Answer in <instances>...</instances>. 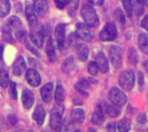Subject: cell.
Wrapping results in <instances>:
<instances>
[{
    "label": "cell",
    "mask_w": 148,
    "mask_h": 132,
    "mask_svg": "<svg viewBox=\"0 0 148 132\" xmlns=\"http://www.w3.org/2000/svg\"><path fill=\"white\" fill-rule=\"evenodd\" d=\"M81 15L86 24L90 27H96L99 24V16L95 9L91 5H85L81 10Z\"/></svg>",
    "instance_id": "6da1fadb"
},
{
    "label": "cell",
    "mask_w": 148,
    "mask_h": 132,
    "mask_svg": "<svg viewBox=\"0 0 148 132\" xmlns=\"http://www.w3.org/2000/svg\"><path fill=\"white\" fill-rule=\"evenodd\" d=\"M64 112V107L62 103H58L54 105L51 111L50 126L52 129H58L62 122L63 115Z\"/></svg>",
    "instance_id": "7a4b0ae2"
},
{
    "label": "cell",
    "mask_w": 148,
    "mask_h": 132,
    "mask_svg": "<svg viewBox=\"0 0 148 132\" xmlns=\"http://www.w3.org/2000/svg\"><path fill=\"white\" fill-rule=\"evenodd\" d=\"M119 85L123 89H125L126 90H132L134 86V84H135V74H134V72L131 70L125 71L119 76Z\"/></svg>",
    "instance_id": "3957f363"
},
{
    "label": "cell",
    "mask_w": 148,
    "mask_h": 132,
    "mask_svg": "<svg viewBox=\"0 0 148 132\" xmlns=\"http://www.w3.org/2000/svg\"><path fill=\"white\" fill-rule=\"evenodd\" d=\"M106 106H107V103H106L105 101H100L97 103L96 110L91 117V121L93 124L100 125L104 122Z\"/></svg>",
    "instance_id": "277c9868"
},
{
    "label": "cell",
    "mask_w": 148,
    "mask_h": 132,
    "mask_svg": "<svg viewBox=\"0 0 148 132\" xmlns=\"http://www.w3.org/2000/svg\"><path fill=\"white\" fill-rule=\"evenodd\" d=\"M108 97H109L110 101L113 104L119 106V107L125 105L126 103V101H127V97H126L125 94L118 88L111 89V90L109 91Z\"/></svg>",
    "instance_id": "5b68a950"
},
{
    "label": "cell",
    "mask_w": 148,
    "mask_h": 132,
    "mask_svg": "<svg viewBox=\"0 0 148 132\" xmlns=\"http://www.w3.org/2000/svg\"><path fill=\"white\" fill-rule=\"evenodd\" d=\"M117 37V28L113 24H107L104 26L99 33V38L101 41L109 42L112 41Z\"/></svg>",
    "instance_id": "8992f818"
},
{
    "label": "cell",
    "mask_w": 148,
    "mask_h": 132,
    "mask_svg": "<svg viewBox=\"0 0 148 132\" xmlns=\"http://www.w3.org/2000/svg\"><path fill=\"white\" fill-rule=\"evenodd\" d=\"M109 58L114 68L118 69L122 63V50L120 47L112 45L109 50Z\"/></svg>",
    "instance_id": "52a82bcc"
},
{
    "label": "cell",
    "mask_w": 148,
    "mask_h": 132,
    "mask_svg": "<svg viewBox=\"0 0 148 132\" xmlns=\"http://www.w3.org/2000/svg\"><path fill=\"white\" fill-rule=\"evenodd\" d=\"M90 26H88L86 24H83V23H79L76 25V36L86 41V42H90L92 39V31L89 28Z\"/></svg>",
    "instance_id": "ba28073f"
},
{
    "label": "cell",
    "mask_w": 148,
    "mask_h": 132,
    "mask_svg": "<svg viewBox=\"0 0 148 132\" xmlns=\"http://www.w3.org/2000/svg\"><path fill=\"white\" fill-rule=\"evenodd\" d=\"M30 37L33 44L38 47L41 48L44 44L45 41V31L44 28H36L33 29L30 33Z\"/></svg>",
    "instance_id": "9c48e42d"
},
{
    "label": "cell",
    "mask_w": 148,
    "mask_h": 132,
    "mask_svg": "<svg viewBox=\"0 0 148 132\" xmlns=\"http://www.w3.org/2000/svg\"><path fill=\"white\" fill-rule=\"evenodd\" d=\"M64 35H65V25L64 24H57L55 28V37L58 50H63L64 46Z\"/></svg>",
    "instance_id": "30bf717a"
},
{
    "label": "cell",
    "mask_w": 148,
    "mask_h": 132,
    "mask_svg": "<svg viewBox=\"0 0 148 132\" xmlns=\"http://www.w3.org/2000/svg\"><path fill=\"white\" fill-rule=\"evenodd\" d=\"M26 80L28 84L32 87H38L41 84L40 75L34 69H30L26 71Z\"/></svg>",
    "instance_id": "8fae6325"
},
{
    "label": "cell",
    "mask_w": 148,
    "mask_h": 132,
    "mask_svg": "<svg viewBox=\"0 0 148 132\" xmlns=\"http://www.w3.org/2000/svg\"><path fill=\"white\" fill-rule=\"evenodd\" d=\"M32 7L38 16L44 17L47 13L49 9L48 1L47 0H34Z\"/></svg>",
    "instance_id": "7c38bea8"
},
{
    "label": "cell",
    "mask_w": 148,
    "mask_h": 132,
    "mask_svg": "<svg viewBox=\"0 0 148 132\" xmlns=\"http://www.w3.org/2000/svg\"><path fill=\"white\" fill-rule=\"evenodd\" d=\"M26 69V63L23 56H18L12 65V73L14 76L20 77Z\"/></svg>",
    "instance_id": "4fadbf2b"
},
{
    "label": "cell",
    "mask_w": 148,
    "mask_h": 132,
    "mask_svg": "<svg viewBox=\"0 0 148 132\" xmlns=\"http://www.w3.org/2000/svg\"><path fill=\"white\" fill-rule=\"evenodd\" d=\"M95 62L99 67V70L102 73H106L109 70V63L106 55L103 52H99L95 57Z\"/></svg>",
    "instance_id": "5bb4252c"
},
{
    "label": "cell",
    "mask_w": 148,
    "mask_h": 132,
    "mask_svg": "<svg viewBox=\"0 0 148 132\" xmlns=\"http://www.w3.org/2000/svg\"><path fill=\"white\" fill-rule=\"evenodd\" d=\"M40 95L45 103H50L53 97V84L51 83L45 84L40 90Z\"/></svg>",
    "instance_id": "9a60e30c"
},
{
    "label": "cell",
    "mask_w": 148,
    "mask_h": 132,
    "mask_svg": "<svg viewBox=\"0 0 148 132\" xmlns=\"http://www.w3.org/2000/svg\"><path fill=\"white\" fill-rule=\"evenodd\" d=\"M22 103L24 108L26 110H30L34 103V95L32 90H25L22 93Z\"/></svg>",
    "instance_id": "2e32d148"
},
{
    "label": "cell",
    "mask_w": 148,
    "mask_h": 132,
    "mask_svg": "<svg viewBox=\"0 0 148 132\" xmlns=\"http://www.w3.org/2000/svg\"><path fill=\"white\" fill-rule=\"evenodd\" d=\"M32 117H33L34 121L38 125H42L45 122V108L42 105H38L36 107V109L34 110Z\"/></svg>",
    "instance_id": "e0dca14e"
},
{
    "label": "cell",
    "mask_w": 148,
    "mask_h": 132,
    "mask_svg": "<svg viewBox=\"0 0 148 132\" xmlns=\"http://www.w3.org/2000/svg\"><path fill=\"white\" fill-rule=\"evenodd\" d=\"M46 54L50 62L54 63L57 60L56 50H55V44L51 37H50L46 44Z\"/></svg>",
    "instance_id": "ac0fdd59"
},
{
    "label": "cell",
    "mask_w": 148,
    "mask_h": 132,
    "mask_svg": "<svg viewBox=\"0 0 148 132\" xmlns=\"http://www.w3.org/2000/svg\"><path fill=\"white\" fill-rule=\"evenodd\" d=\"M25 15H26V18H27L29 24L31 26L36 25L37 21H38L37 17H36L35 11H34L33 7L30 4H26V5H25Z\"/></svg>",
    "instance_id": "d6986e66"
},
{
    "label": "cell",
    "mask_w": 148,
    "mask_h": 132,
    "mask_svg": "<svg viewBox=\"0 0 148 132\" xmlns=\"http://www.w3.org/2000/svg\"><path fill=\"white\" fill-rule=\"evenodd\" d=\"M77 54L79 59L82 62H86L89 56V49L85 44H79L77 45Z\"/></svg>",
    "instance_id": "ffe728a7"
},
{
    "label": "cell",
    "mask_w": 148,
    "mask_h": 132,
    "mask_svg": "<svg viewBox=\"0 0 148 132\" xmlns=\"http://www.w3.org/2000/svg\"><path fill=\"white\" fill-rule=\"evenodd\" d=\"M138 44L141 51L148 54V34L141 33L138 37Z\"/></svg>",
    "instance_id": "44dd1931"
},
{
    "label": "cell",
    "mask_w": 148,
    "mask_h": 132,
    "mask_svg": "<svg viewBox=\"0 0 148 132\" xmlns=\"http://www.w3.org/2000/svg\"><path fill=\"white\" fill-rule=\"evenodd\" d=\"M62 71L65 73H71L75 68V62L73 56H68L62 63Z\"/></svg>",
    "instance_id": "7402d4cb"
},
{
    "label": "cell",
    "mask_w": 148,
    "mask_h": 132,
    "mask_svg": "<svg viewBox=\"0 0 148 132\" xmlns=\"http://www.w3.org/2000/svg\"><path fill=\"white\" fill-rule=\"evenodd\" d=\"M132 12L137 16H140L144 12V1L143 0H131Z\"/></svg>",
    "instance_id": "603a6c76"
},
{
    "label": "cell",
    "mask_w": 148,
    "mask_h": 132,
    "mask_svg": "<svg viewBox=\"0 0 148 132\" xmlns=\"http://www.w3.org/2000/svg\"><path fill=\"white\" fill-rule=\"evenodd\" d=\"M71 120L77 122H83L86 117L85 111L82 109H75L73 110L71 113Z\"/></svg>",
    "instance_id": "cb8c5ba5"
},
{
    "label": "cell",
    "mask_w": 148,
    "mask_h": 132,
    "mask_svg": "<svg viewBox=\"0 0 148 132\" xmlns=\"http://www.w3.org/2000/svg\"><path fill=\"white\" fill-rule=\"evenodd\" d=\"M120 112H121V110L119 108V106H117L115 104H108L107 103V106H106V114H107L110 117H117L120 115Z\"/></svg>",
    "instance_id": "d4e9b609"
},
{
    "label": "cell",
    "mask_w": 148,
    "mask_h": 132,
    "mask_svg": "<svg viewBox=\"0 0 148 132\" xmlns=\"http://www.w3.org/2000/svg\"><path fill=\"white\" fill-rule=\"evenodd\" d=\"M11 11L9 0H0V18L6 17Z\"/></svg>",
    "instance_id": "484cf974"
},
{
    "label": "cell",
    "mask_w": 148,
    "mask_h": 132,
    "mask_svg": "<svg viewBox=\"0 0 148 132\" xmlns=\"http://www.w3.org/2000/svg\"><path fill=\"white\" fill-rule=\"evenodd\" d=\"M79 4V0H69L68 1V14L71 17H74L76 13V11L78 10Z\"/></svg>",
    "instance_id": "4316f807"
},
{
    "label": "cell",
    "mask_w": 148,
    "mask_h": 132,
    "mask_svg": "<svg viewBox=\"0 0 148 132\" xmlns=\"http://www.w3.org/2000/svg\"><path fill=\"white\" fill-rule=\"evenodd\" d=\"M118 129L119 132H127L131 129V123L127 118L121 119L118 123Z\"/></svg>",
    "instance_id": "83f0119b"
},
{
    "label": "cell",
    "mask_w": 148,
    "mask_h": 132,
    "mask_svg": "<svg viewBox=\"0 0 148 132\" xmlns=\"http://www.w3.org/2000/svg\"><path fill=\"white\" fill-rule=\"evenodd\" d=\"M10 84V78L7 71L5 70H0V86L2 88H6Z\"/></svg>",
    "instance_id": "f1b7e54d"
},
{
    "label": "cell",
    "mask_w": 148,
    "mask_h": 132,
    "mask_svg": "<svg viewBox=\"0 0 148 132\" xmlns=\"http://www.w3.org/2000/svg\"><path fill=\"white\" fill-rule=\"evenodd\" d=\"M64 99V91L63 89V86L58 84L56 88L55 91V100L58 103H62Z\"/></svg>",
    "instance_id": "f546056e"
},
{
    "label": "cell",
    "mask_w": 148,
    "mask_h": 132,
    "mask_svg": "<svg viewBox=\"0 0 148 132\" xmlns=\"http://www.w3.org/2000/svg\"><path fill=\"white\" fill-rule=\"evenodd\" d=\"M128 61L131 64L136 65L138 63V54L134 48H130L128 52Z\"/></svg>",
    "instance_id": "4dcf8cb0"
},
{
    "label": "cell",
    "mask_w": 148,
    "mask_h": 132,
    "mask_svg": "<svg viewBox=\"0 0 148 132\" xmlns=\"http://www.w3.org/2000/svg\"><path fill=\"white\" fill-rule=\"evenodd\" d=\"M9 94L12 99L17 100L18 99V90H17V84L14 82H11L9 85Z\"/></svg>",
    "instance_id": "1f68e13d"
},
{
    "label": "cell",
    "mask_w": 148,
    "mask_h": 132,
    "mask_svg": "<svg viewBox=\"0 0 148 132\" xmlns=\"http://www.w3.org/2000/svg\"><path fill=\"white\" fill-rule=\"evenodd\" d=\"M87 70H88L89 74L92 75V76H96L98 74L99 67H98V65H97V63H96L95 61H92V62L89 63Z\"/></svg>",
    "instance_id": "d6a6232c"
},
{
    "label": "cell",
    "mask_w": 148,
    "mask_h": 132,
    "mask_svg": "<svg viewBox=\"0 0 148 132\" xmlns=\"http://www.w3.org/2000/svg\"><path fill=\"white\" fill-rule=\"evenodd\" d=\"M123 4V6L129 17H132V5H131V0H121Z\"/></svg>",
    "instance_id": "836d02e7"
},
{
    "label": "cell",
    "mask_w": 148,
    "mask_h": 132,
    "mask_svg": "<svg viewBox=\"0 0 148 132\" xmlns=\"http://www.w3.org/2000/svg\"><path fill=\"white\" fill-rule=\"evenodd\" d=\"M72 128H73L72 122L71 121H68L67 119H65L60 126V129H61L60 131H70V130H71Z\"/></svg>",
    "instance_id": "e575fe53"
},
{
    "label": "cell",
    "mask_w": 148,
    "mask_h": 132,
    "mask_svg": "<svg viewBox=\"0 0 148 132\" xmlns=\"http://www.w3.org/2000/svg\"><path fill=\"white\" fill-rule=\"evenodd\" d=\"M114 16H115V18L121 24H125V16H124V13L122 12L121 10L118 9L115 12H114Z\"/></svg>",
    "instance_id": "d590c367"
},
{
    "label": "cell",
    "mask_w": 148,
    "mask_h": 132,
    "mask_svg": "<svg viewBox=\"0 0 148 132\" xmlns=\"http://www.w3.org/2000/svg\"><path fill=\"white\" fill-rule=\"evenodd\" d=\"M68 1L69 0H54L57 8H58L59 10H63L67 5Z\"/></svg>",
    "instance_id": "8d00e7d4"
},
{
    "label": "cell",
    "mask_w": 148,
    "mask_h": 132,
    "mask_svg": "<svg viewBox=\"0 0 148 132\" xmlns=\"http://www.w3.org/2000/svg\"><path fill=\"white\" fill-rule=\"evenodd\" d=\"M76 85L79 86V87H80V88H82V89H84V90H86V89L89 88L90 84H89V82H88L86 79L82 78V79H80V80L76 84Z\"/></svg>",
    "instance_id": "74e56055"
},
{
    "label": "cell",
    "mask_w": 148,
    "mask_h": 132,
    "mask_svg": "<svg viewBox=\"0 0 148 132\" xmlns=\"http://www.w3.org/2000/svg\"><path fill=\"white\" fill-rule=\"evenodd\" d=\"M25 45H26V47H27V49H29L34 55H36V56H40V54L38 53V51L37 50V49L36 48H34V47H32V44H30V43H28V41H27V39L25 41Z\"/></svg>",
    "instance_id": "f35d334b"
},
{
    "label": "cell",
    "mask_w": 148,
    "mask_h": 132,
    "mask_svg": "<svg viewBox=\"0 0 148 132\" xmlns=\"http://www.w3.org/2000/svg\"><path fill=\"white\" fill-rule=\"evenodd\" d=\"M7 121H8V122L10 123V125H11V126H14V125L17 123L18 119H17V117H16V116H15V115L11 114V115H9V116H8Z\"/></svg>",
    "instance_id": "ab89813d"
},
{
    "label": "cell",
    "mask_w": 148,
    "mask_h": 132,
    "mask_svg": "<svg viewBox=\"0 0 148 132\" xmlns=\"http://www.w3.org/2000/svg\"><path fill=\"white\" fill-rule=\"evenodd\" d=\"M72 101H73V103L75 105H82L83 104V101L82 99L79 97V96H73L72 97Z\"/></svg>",
    "instance_id": "60d3db41"
},
{
    "label": "cell",
    "mask_w": 148,
    "mask_h": 132,
    "mask_svg": "<svg viewBox=\"0 0 148 132\" xmlns=\"http://www.w3.org/2000/svg\"><path fill=\"white\" fill-rule=\"evenodd\" d=\"M116 129H117V125H116L115 122H110L106 126V130L107 131H112V132H114V131H116Z\"/></svg>",
    "instance_id": "b9f144b4"
},
{
    "label": "cell",
    "mask_w": 148,
    "mask_h": 132,
    "mask_svg": "<svg viewBox=\"0 0 148 132\" xmlns=\"http://www.w3.org/2000/svg\"><path fill=\"white\" fill-rule=\"evenodd\" d=\"M141 25H142L143 28H145L146 31H148V15L145 16V17L142 19V21H141Z\"/></svg>",
    "instance_id": "7bdbcfd3"
},
{
    "label": "cell",
    "mask_w": 148,
    "mask_h": 132,
    "mask_svg": "<svg viewBox=\"0 0 148 132\" xmlns=\"http://www.w3.org/2000/svg\"><path fill=\"white\" fill-rule=\"evenodd\" d=\"M75 90H77V92H78V93L81 94L82 96L88 97V93L86 91V90H84V89H82V88H80V87H79V86H77V85H75Z\"/></svg>",
    "instance_id": "ee69618b"
},
{
    "label": "cell",
    "mask_w": 148,
    "mask_h": 132,
    "mask_svg": "<svg viewBox=\"0 0 148 132\" xmlns=\"http://www.w3.org/2000/svg\"><path fill=\"white\" fill-rule=\"evenodd\" d=\"M89 2L95 5H102L104 3V0H89Z\"/></svg>",
    "instance_id": "f6af8a7d"
},
{
    "label": "cell",
    "mask_w": 148,
    "mask_h": 132,
    "mask_svg": "<svg viewBox=\"0 0 148 132\" xmlns=\"http://www.w3.org/2000/svg\"><path fill=\"white\" fill-rule=\"evenodd\" d=\"M138 120L140 123H145L146 122V116L145 114H141L138 117Z\"/></svg>",
    "instance_id": "bcb514c9"
},
{
    "label": "cell",
    "mask_w": 148,
    "mask_h": 132,
    "mask_svg": "<svg viewBox=\"0 0 148 132\" xmlns=\"http://www.w3.org/2000/svg\"><path fill=\"white\" fill-rule=\"evenodd\" d=\"M138 84L139 85H143L144 84V75L141 72H138Z\"/></svg>",
    "instance_id": "7dc6e473"
},
{
    "label": "cell",
    "mask_w": 148,
    "mask_h": 132,
    "mask_svg": "<svg viewBox=\"0 0 148 132\" xmlns=\"http://www.w3.org/2000/svg\"><path fill=\"white\" fill-rule=\"evenodd\" d=\"M5 64L2 59V57H0V70H5Z\"/></svg>",
    "instance_id": "c3c4849f"
},
{
    "label": "cell",
    "mask_w": 148,
    "mask_h": 132,
    "mask_svg": "<svg viewBox=\"0 0 148 132\" xmlns=\"http://www.w3.org/2000/svg\"><path fill=\"white\" fill-rule=\"evenodd\" d=\"M4 50H5V47H4V45H3L1 43H0V57H2V56H3Z\"/></svg>",
    "instance_id": "681fc988"
},
{
    "label": "cell",
    "mask_w": 148,
    "mask_h": 132,
    "mask_svg": "<svg viewBox=\"0 0 148 132\" xmlns=\"http://www.w3.org/2000/svg\"><path fill=\"white\" fill-rule=\"evenodd\" d=\"M144 1V4H145L146 6H148V0H143Z\"/></svg>",
    "instance_id": "f907efd6"
}]
</instances>
